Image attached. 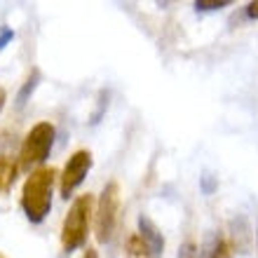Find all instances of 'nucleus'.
I'll return each instance as SVG.
<instances>
[{
  "mask_svg": "<svg viewBox=\"0 0 258 258\" xmlns=\"http://www.w3.org/2000/svg\"><path fill=\"white\" fill-rule=\"evenodd\" d=\"M56 169L54 167H38L28 174L21 188V209L31 223H42L52 209V195H54Z\"/></svg>",
  "mask_w": 258,
  "mask_h": 258,
  "instance_id": "nucleus-1",
  "label": "nucleus"
},
{
  "mask_svg": "<svg viewBox=\"0 0 258 258\" xmlns=\"http://www.w3.org/2000/svg\"><path fill=\"white\" fill-rule=\"evenodd\" d=\"M92 218H94V197L89 192L75 197L61 225V249L66 253L80 249L87 242Z\"/></svg>",
  "mask_w": 258,
  "mask_h": 258,
  "instance_id": "nucleus-2",
  "label": "nucleus"
},
{
  "mask_svg": "<svg viewBox=\"0 0 258 258\" xmlns=\"http://www.w3.org/2000/svg\"><path fill=\"white\" fill-rule=\"evenodd\" d=\"M54 136L56 129L52 122H38L35 127H31L19 150V169L31 171V167L38 169L49 157V150L54 146Z\"/></svg>",
  "mask_w": 258,
  "mask_h": 258,
  "instance_id": "nucleus-3",
  "label": "nucleus"
},
{
  "mask_svg": "<svg viewBox=\"0 0 258 258\" xmlns=\"http://www.w3.org/2000/svg\"><path fill=\"white\" fill-rule=\"evenodd\" d=\"M117 216H120V185L115 181H110L103 188L94 211V230L96 239L101 244L110 242V237H113V232L117 228Z\"/></svg>",
  "mask_w": 258,
  "mask_h": 258,
  "instance_id": "nucleus-4",
  "label": "nucleus"
},
{
  "mask_svg": "<svg viewBox=\"0 0 258 258\" xmlns=\"http://www.w3.org/2000/svg\"><path fill=\"white\" fill-rule=\"evenodd\" d=\"M92 164H94L92 153L85 148L75 150L73 155L68 157L66 167H63V174H61V181H59V190H61L63 200H68V197L73 195L75 188L85 181V176H87L89 169H92Z\"/></svg>",
  "mask_w": 258,
  "mask_h": 258,
  "instance_id": "nucleus-5",
  "label": "nucleus"
},
{
  "mask_svg": "<svg viewBox=\"0 0 258 258\" xmlns=\"http://www.w3.org/2000/svg\"><path fill=\"white\" fill-rule=\"evenodd\" d=\"M136 223H139V235H141V239L146 242L148 256L150 258H160L162 251H164V235L160 232V228H157L146 214H141Z\"/></svg>",
  "mask_w": 258,
  "mask_h": 258,
  "instance_id": "nucleus-6",
  "label": "nucleus"
},
{
  "mask_svg": "<svg viewBox=\"0 0 258 258\" xmlns=\"http://www.w3.org/2000/svg\"><path fill=\"white\" fill-rule=\"evenodd\" d=\"M200 258H228V242L221 235H211L200 249Z\"/></svg>",
  "mask_w": 258,
  "mask_h": 258,
  "instance_id": "nucleus-7",
  "label": "nucleus"
},
{
  "mask_svg": "<svg viewBox=\"0 0 258 258\" xmlns=\"http://www.w3.org/2000/svg\"><path fill=\"white\" fill-rule=\"evenodd\" d=\"M17 171H19V167L10 160V157H0V192L5 195V192L12 190L14 181H17Z\"/></svg>",
  "mask_w": 258,
  "mask_h": 258,
  "instance_id": "nucleus-8",
  "label": "nucleus"
},
{
  "mask_svg": "<svg viewBox=\"0 0 258 258\" xmlns=\"http://www.w3.org/2000/svg\"><path fill=\"white\" fill-rule=\"evenodd\" d=\"M38 82H40V71H38V68H33V71H31V75L26 78V82H24V87H21L19 94H17V108H24V106H26L28 96L35 92Z\"/></svg>",
  "mask_w": 258,
  "mask_h": 258,
  "instance_id": "nucleus-9",
  "label": "nucleus"
},
{
  "mask_svg": "<svg viewBox=\"0 0 258 258\" xmlns=\"http://www.w3.org/2000/svg\"><path fill=\"white\" fill-rule=\"evenodd\" d=\"M127 251H129V256H146V253H148L146 242L141 239V235H139V232H136V235H132V237L127 239Z\"/></svg>",
  "mask_w": 258,
  "mask_h": 258,
  "instance_id": "nucleus-10",
  "label": "nucleus"
},
{
  "mask_svg": "<svg viewBox=\"0 0 258 258\" xmlns=\"http://www.w3.org/2000/svg\"><path fill=\"white\" fill-rule=\"evenodd\" d=\"M230 5V0H197L195 10L197 12H214V10H223Z\"/></svg>",
  "mask_w": 258,
  "mask_h": 258,
  "instance_id": "nucleus-11",
  "label": "nucleus"
},
{
  "mask_svg": "<svg viewBox=\"0 0 258 258\" xmlns=\"http://www.w3.org/2000/svg\"><path fill=\"white\" fill-rule=\"evenodd\" d=\"M178 258H200V251L192 242H185L181 249H178Z\"/></svg>",
  "mask_w": 258,
  "mask_h": 258,
  "instance_id": "nucleus-12",
  "label": "nucleus"
},
{
  "mask_svg": "<svg viewBox=\"0 0 258 258\" xmlns=\"http://www.w3.org/2000/svg\"><path fill=\"white\" fill-rule=\"evenodd\" d=\"M12 40H14V31H12V28L0 26V52H3V49H5Z\"/></svg>",
  "mask_w": 258,
  "mask_h": 258,
  "instance_id": "nucleus-13",
  "label": "nucleus"
},
{
  "mask_svg": "<svg viewBox=\"0 0 258 258\" xmlns=\"http://www.w3.org/2000/svg\"><path fill=\"white\" fill-rule=\"evenodd\" d=\"M216 178H214V176H211V174H204V176H202V192H204V195H211V192H214V190H216Z\"/></svg>",
  "mask_w": 258,
  "mask_h": 258,
  "instance_id": "nucleus-14",
  "label": "nucleus"
},
{
  "mask_svg": "<svg viewBox=\"0 0 258 258\" xmlns=\"http://www.w3.org/2000/svg\"><path fill=\"white\" fill-rule=\"evenodd\" d=\"M246 17H249V19H258V0H253V3L246 5Z\"/></svg>",
  "mask_w": 258,
  "mask_h": 258,
  "instance_id": "nucleus-15",
  "label": "nucleus"
},
{
  "mask_svg": "<svg viewBox=\"0 0 258 258\" xmlns=\"http://www.w3.org/2000/svg\"><path fill=\"white\" fill-rule=\"evenodd\" d=\"M82 258H99V253H96V249H85V256Z\"/></svg>",
  "mask_w": 258,
  "mask_h": 258,
  "instance_id": "nucleus-16",
  "label": "nucleus"
},
{
  "mask_svg": "<svg viewBox=\"0 0 258 258\" xmlns=\"http://www.w3.org/2000/svg\"><path fill=\"white\" fill-rule=\"evenodd\" d=\"M5 101H7V92L3 87H0V110H3V106H5Z\"/></svg>",
  "mask_w": 258,
  "mask_h": 258,
  "instance_id": "nucleus-17",
  "label": "nucleus"
},
{
  "mask_svg": "<svg viewBox=\"0 0 258 258\" xmlns=\"http://www.w3.org/2000/svg\"><path fill=\"white\" fill-rule=\"evenodd\" d=\"M0 258H7V256H5V253H0Z\"/></svg>",
  "mask_w": 258,
  "mask_h": 258,
  "instance_id": "nucleus-18",
  "label": "nucleus"
}]
</instances>
